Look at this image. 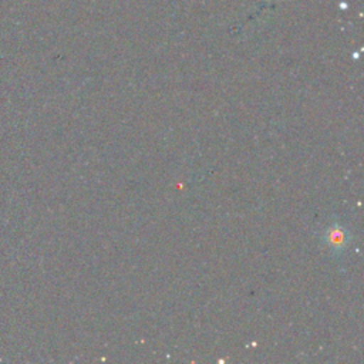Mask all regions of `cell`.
<instances>
[{
  "label": "cell",
  "mask_w": 364,
  "mask_h": 364,
  "mask_svg": "<svg viewBox=\"0 0 364 364\" xmlns=\"http://www.w3.org/2000/svg\"><path fill=\"white\" fill-rule=\"evenodd\" d=\"M324 242L333 252H341L348 243V232L341 225L334 223L326 230Z\"/></svg>",
  "instance_id": "obj_1"
}]
</instances>
